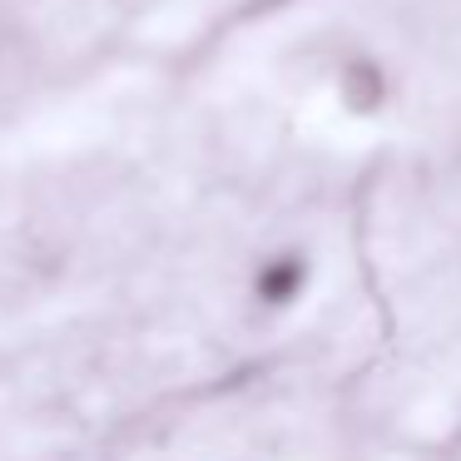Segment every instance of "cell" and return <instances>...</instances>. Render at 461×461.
Returning a JSON list of instances; mask_svg holds the SVG:
<instances>
[{"instance_id":"obj_1","label":"cell","mask_w":461,"mask_h":461,"mask_svg":"<svg viewBox=\"0 0 461 461\" xmlns=\"http://www.w3.org/2000/svg\"><path fill=\"white\" fill-rule=\"evenodd\" d=\"M312 278H318V268H312L308 249H298V243L268 249V253H258V263L249 268V303L258 312H268V318L293 312L303 298H308Z\"/></svg>"},{"instance_id":"obj_2","label":"cell","mask_w":461,"mask_h":461,"mask_svg":"<svg viewBox=\"0 0 461 461\" xmlns=\"http://www.w3.org/2000/svg\"><path fill=\"white\" fill-rule=\"evenodd\" d=\"M338 90L357 114H372L382 100H387V70H382L377 60H367V55H352V60L338 70Z\"/></svg>"}]
</instances>
